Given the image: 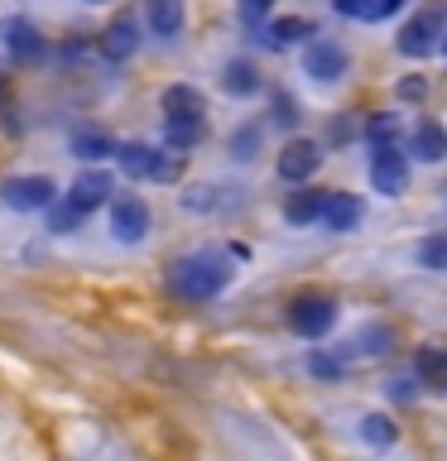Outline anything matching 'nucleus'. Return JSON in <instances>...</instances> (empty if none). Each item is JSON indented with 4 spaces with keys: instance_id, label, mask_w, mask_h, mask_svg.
<instances>
[{
    "instance_id": "nucleus-8",
    "label": "nucleus",
    "mask_w": 447,
    "mask_h": 461,
    "mask_svg": "<svg viewBox=\"0 0 447 461\" xmlns=\"http://www.w3.org/2000/svg\"><path fill=\"white\" fill-rule=\"evenodd\" d=\"M303 68H308L313 82H342L346 77V49L332 39H313V49L303 53Z\"/></svg>"
},
{
    "instance_id": "nucleus-21",
    "label": "nucleus",
    "mask_w": 447,
    "mask_h": 461,
    "mask_svg": "<svg viewBox=\"0 0 447 461\" xmlns=\"http://www.w3.org/2000/svg\"><path fill=\"white\" fill-rule=\"evenodd\" d=\"M418 380L424 384H447V351H438V346H428V351H418Z\"/></svg>"
},
{
    "instance_id": "nucleus-22",
    "label": "nucleus",
    "mask_w": 447,
    "mask_h": 461,
    "mask_svg": "<svg viewBox=\"0 0 447 461\" xmlns=\"http://www.w3.org/2000/svg\"><path fill=\"white\" fill-rule=\"evenodd\" d=\"M323 197L327 193H298V197H288V207H284V216L288 221H317V212H323Z\"/></svg>"
},
{
    "instance_id": "nucleus-25",
    "label": "nucleus",
    "mask_w": 447,
    "mask_h": 461,
    "mask_svg": "<svg viewBox=\"0 0 447 461\" xmlns=\"http://www.w3.org/2000/svg\"><path fill=\"white\" fill-rule=\"evenodd\" d=\"M395 135H399V121H395V115H370V140H375V144H395Z\"/></svg>"
},
{
    "instance_id": "nucleus-1",
    "label": "nucleus",
    "mask_w": 447,
    "mask_h": 461,
    "mask_svg": "<svg viewBox=\"0 0 447 461\" xmlns=\"http://www.w3.org/2000/svg\"><path fill=\"white\" fill-rule=\"evenodd\" d=\"M231 284V259L222 250H193L169 269V294L183 303H207Z\"/></svg>"
},
{
    "instance_id": "nucleus-5",
    "label": "nucleus",
    "mask_w": 447,
    "mask_h": 461,
    "mask_svg": "<svg viewBox=\"0 0 447 461\" xmlns=\"http://www.w3.org/2000/svg\"><path fill=\"white\" fill-rule=\"evenodd\" d=\"M442 29H447V10L442 5H428L424 14H414V20L399 29V49L409 53V58H424V53H433V43L442 39Z\"/></svg>"
},
{
    "instance_id": "nucleus-6",
    "label": "nucleus",
    "mask_w": 447,
    "mask_h": 461,
    "mask_svg": "<svg viewBox=\"0 0 447 461\" xmlns=\"http://www.w3.org/2000/svg\"><path fill=\"white\" fill-rule=\"evenodd\" d=\"M370 183H375V193H385V197H399L404 187H409V164H404V154L395 144H375Z\"/></svg>"
},
{
    "instance_id": "nucleus-30",
    "label": "nucleus",
    "mask_w": 447,
    "mask_h": 461,
    "mask_svg": "<svg viewBox=\"0 0 447 461\" xmlns=\"http://www.w3.org/2000/svg\"><path fill=\"white\" fill-rule=\"evenodd\" d=\"M92 5H101V0H92Z\"/></svg>"
},
{
    "instance_id": "nucleus-10",
    "label": "nucleus",
    "mask_w": 447,
    "mask_h": 461,
    "mask_svg": "<svg viewBox=\"0 0 447 461\" xmlns=\"http://www.w3.org/2000/svg\"><path fill=\"white\" fill-rule=\"evenodd\" d=\"M0 197H5L14 212H43L53 202V183L49 178H10L0 187Z\"/></svg>"
},
{
    "instance_id": "nucleus-16",
    "label": "nucleus",
    "mask_w": 447,
    "mask_h": 461,
    "mask_svg": "<svg viewBox=\"0 0 447 461\" xmlns=\"http://www.w3.org/2000/svg\"><path fill=\"white\" fill-rule=\"evenodd\" d=\"M150 29L173 39L183 29V0H150Z\"/></svg>"
},
{
    "instance_id": "nucleus-14",
    "label": "nucleus",
    "mask_w": 447,
    "mask_h": 461,
    "mask_svg": "<svg viewBox=\"0 0 447 461\" xmlns=\"http://www.w3.org/2000/svg\"><path fill=\"white\" fill-rule=\"evenodd\" d=\"M414 158H424V164H442L447 158V130L438 121H424L414 130Z\"/></svg>"
},
{
    "instance_id": "nucleus-27",
    "label": "nucleus",
    "mask_w": 447,
    "mask_h": 461,
    "mask_svg": "<svg viewBox=\"0 0 447 461\" xmlns=\"http://www.w3.org/2000/svg\"><path fill=\"white\" fill-rule=\"evenodd\" d=\"M269 5H274V0H241V14L255 24V20H265V10H269Z\"/></svg>"
},
{
    "instance_id": "nucleus-26",
    "label": "nucleus",
    "mask_w": 447,
    "mask_h": 461,
    "mask_svg": "<svg viewBox=\"0 0 447 461\" xmlns=\"http://www.w3.org/2000/svg\"><path fill=\"white\" fill-rule=\"evenodd\" d=\"M418 259H424V265H433V269L447 265V240H424V245H418Z\"/></svg>"
},
{
    "instance_id": "nucleus-3",
    "label": "nucleus",
    "mask_w": 447,
    "mask_h": 461,
    "mask_svg": "<svg viewBox=\"0 0 447 461\" xmlns=\"http://www.w3.org/2000/svg\"><path fill=\"white\" fill-rule=\"evenodd\" d=\"M115 158L130 178H150V183H173L183 173V154H164L154 144H121Z\"/></svg>"
},
{
    "instance_id": "nucleus-4",
    "label": "nucleus",
    "mask_w": 447,
    "mask_h": 461,
    "mask_svg": "<svg viewBox=\"0 0 447 461\" xmlns=\"http://www.w3.org/2000/svg\"><path fill=\"white\" fill-rule=\"evenodd\" d=\"M332 322H337V303L327 294H303V298H294V308H288V327H294L303 341L327 337Z\"/></svg>"
},
{
    "instance_id": "nucleus-7",
    "label": "nucleus",
    "mask_w": 447,
    "mask_h": 461,
    "mask_svg": "<svg viewBox=\"0 0 447 461\" xmlns=\"http://www.w3.org/2000/svg\"><path fill=\"white\" fill-rule=\"evenodd\" d=\"M111 230H115V240H125V245H135L150 236V207H144L140 197H115L111 202Z\"/></svg>"
},
{
    "instance_id": "nucleus-13",
    "label": "nucleus",
    "mask_w": 447,
    "mask_h": 461,
    "mask_svg": "<svg viewBox=\"0 0 447 461\" xmlns=\"http://www.w3.org/2000/svg\"><path fill=\"white\" fill-rule=\"evenodd\" d=\"M404 5H409V0H337V10L346 14V20H360V24H380Z\"/></svg>"
},
{
    "instance_id": "nucleus-11",
    "label": "nucleus",
    "mask_w": 447,
    "mask_h": 461,
    "mask_svg": "<svg viewBox=\"0 0 447 461\" xmlns=\"http://www.w3.org/2000/svg\"><path fill=\"white\" fill-rule=\"evenodd\" d=\"M317 221H323L327 230H356L360 202H356L351 193H327V197H323V212H317Z\"/></svg>"
},
{
    "instance_id": "nucleus-15",
    "label": "nucleus",
    "mask_w": 447,
    "mask_h": 461,
    "mask_svg": "<svg viewBox=\"0 0 447 461\" xmlns=\"http://www.w3.org/2000/svg\"><path fill=\"white\" fill-rule=\"evenodd\" d=\"M202 115H164V135H169V144L173 149H193V144L202 140Z\"/></svg>"
},
{
    "instance_id": "nucleus-20",
    "label": "nucleus",
    "mask_w": 447,
    "mask_h": 461,
    "mask_svg": "<svg viewBox=\"0 0 447 461\" xmlns=\"http://www.w3.org/2000/svg\"><path fill=\"white\" fill-rule=\"evenodd\" d=\"M121 144H115L111 135H101V130H78L72 135V154H82V158H101V154H115Z\"/></svg>"
},
{
    "instance_id": "nucleus-18",
    "label": "nucleus",
    "mask_w": 447,
    "mask_h": 461,
    "mask_svg": "<svg viewBox=\"0 0 447 461\" xmlns=\"http://www.w3.org/2000/svg\"><path fill=\"white\" fill-rule=\"evenodd\" d=\"M164 115H207L202 92H193V86H169L164 92Z\"/></svg>"
},
{
    "instance_id": "nucleus-29",
    "label": "nucleus",
    "mask_w": 447,
    "mask_h": 461,
    "mask_svg": "<svg viewBox=\"0 0 447 461\" xmlns=\"http://www.w3.org/2000/svg\"><path fill=\"white\" fill-rule=\"evenodd\" d=\"M414 394H418L414 380H395V384H389V399H414Z\"/></svg>"
},
{
    "instance_id": "nucleus-28",
    "label": "nucleus",
    "mask_w": 447,
    "mask_h": 461,
    "mask_svg": "<svg viewBox=\"0 0 447 461\" xmlns=\"http://www.w3.org/2000/svg\"><path fill=\"white\" fill-rule=\"evenodd\" d=\"M274 115H279L284 125H294V121H298V115H294V101H288V96H279V101H274Z\"/></svg>"
},
{
    "instance_id": "nucleus-17",
    "label": "nucleus",
    "mask_w": 447,
    "mask_h": 461,
    "mask_svg": "<svg viewBox=\"0 0 447 461\" xmlns=\"http://www.w3.org/2000/svg\"><path fill=\"white\" fill-rule=\"evenodd\" d=\"M5 39H10V53H14V58H39V53H43L39 29L24 24V20H5Z\"/></svg>"
},
{
    "instance_id": "nucleus-19",
    "label": "nucleus",
    "mask_w": 447,
    "mask_h": 461,
    "mask_svg": "<svg viewBox=\"0 0 447 461\" xmlns=\"http://www.w3.org/2000/svg\"><path fill=\"white\" fill-rule=\"evenodd\" d=\"M222 86H226L231 96H255V92H260V72H255L251 63H226Z\"/></svg>"
},
{
    "instance_id": "nucleus-23",
    "label": "nucleus",
    "mask_w": 447,
    "mask_h": 461,
    "mask_svg": "<svg viewBox=\"0 0 447 461\" xmlns=\"http://www.w3.org/2000/svg\"><path fill=\"white\" fill-rule=\"evenodd\" d=\"M308 34H313L308 20H274V24L265 29V43H274V49H279V43H294V39H308Z\"/></svg>"
},
{
    "instance_id": "nucleus-12",
    "label": "nucleus",
    "mask_w": 447,
    "mask_h": 461,
    "mask_svg": "<svg viewBox=\"0 0 447 461\" xmlns=\"http://www.w3.org/2000/svg\"><path fill=\"white\" fill-rule=\"evenodd\" d=\"M135 43H140V24H135V14H115L111 29H106V39H101L106 58H130V53H135Z\"/></svg>"
},
{
    "instance_id": "nucleus-9",
    "label": "nucleus",
    "mask_w": 447,
    "mask_h": 461,
    "mask_svg": "<svg viewBox=\"0 0 447 461\" xmlns=\"http://www.w3.org/2000/svg\"><path fill=\"white\" fill-rule=\"evenodd\" d=\"M317 164H323V149H317L313 140H288L284 149H279V178H288V183L313 178Z\"/></svg>"
},
{
    "instance_id": "nucleus-2",
    "label": "nucleus",
    "mask_w": 447,
    "mask_h": 461,
    "mask_svg": "<svg viewBox=\"0 0 447 461\" xmlns=\"http://www.w3.org/2000/svg\"><path fill=\"white\" fill-rule=\"evenodd\" d=\"M106 197H111V173H101V168L82 173V178L72 183L68 202H58V207H53V216H49V230H58V236L78 230V226H82L87 216H92V212H96Z\"/></svg>"
},
{
    "instance_id": "nucleus-24",
    "label": "nucleus",
    "mask_w": 447,
    "mask_h": 461,
    "mask_svg": "<svg viewBox=\"0 0 447 461\" xmlns=\"http://www.w3.org/2000/svg\"><path fill=\"white\" fill-rule=\"evenodd\" d=\"M360 438H366L370 447H389L395 442V423H389L385 413H370L366 423H360Z\"/></svg>"
}]
</instances>
